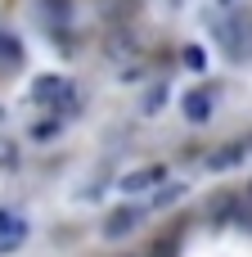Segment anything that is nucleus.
Returning a JSON list of instances; mask_svg holds the SVG:
<instances>
[{"label": "nucleus", "instance_id": "obj_1", "mask_svg": "<svg viewBox=\"0 0 252 257\" xmlns=\"http://www.w3.org/2000/svg\"><path fill=\"white\" fill-rule=\"evenodd\" d=\"M27 239V226H23V217L18 212H9V208H0V253H18V244Z\"/></svg>", "mask_w": 252, "mask_h": 257}, {"label": "nucleus", "instance_id": "obj_2", "mask_svg": "<svg viewBox=\"0 0 252 257\" xmlns=\"http://www.w3.org/2000/svg\"><path fill=\"white\" fill-rule=\"evenodd\" d=\"M212 99H216L212 86L189 90V95H185V117H189V122H207V117H212Z\"/></svg>", "mask_w": 252, "mask_h": 257}, {"label": "nucleus", "instance_id": "obj_3", "mask_svg": "<svg viewBox=\"0 0 252 257\" xmlns=\"http://www.w3.org/2000/svg\"><path fill=\"white\" fill-rule=\"evenodd\" d=\"M59 95H72V86H68L63 77H36V81H32V99H41V104H54Z\"/></svg>", "mask_w": 252, "mask_h": 257}, {"label": "nucleus", "instance_id": "obj_4", "mask_svg": "<svg viewBox=\"0 0 252 257\" xmlns=\"http://www.w3.org/2000/svg\"><path fill=\"white\" fill-rule=\"evenodd\" d=\"M140 217H144V208H122V212H113V217L104 221V235H126Z\"/></svg>", "mask_w": 252, "mask_h": 257}, {"label": "nucleus", "instance_id": "obj_5", "mask_svg": "<svg viewBox=\"0 0 252 257\" xmlns=\"http://www.w3.org/2000/svg\"><path fill=\"white\" fill-rule=\"evenodd\" d=\"M162 176H167L162 167H144L140 176H126V181H122V190H131V194H135V190H149V185H158Z\"/></svg>", "mask_w": 252, "mask_h": 257}, {"label": "nucleus", "instance_id": "obj_6", "mask_svg": "<svg viewBox=\"0 0 252 257\" xmlns=\"http://www.w3.org/2000/svg\"><path fill=\"white\" fill-rule=\"evenodd\" d=\"M18 167V145L9 136H0V172H14Z\"/></svg>", "mask_w": 252, "mask_h": 257}, {"label": "nucleus", "instance_id": "obj_7", "mask_svg": "<svg viewBox=\"0 0 252 257\" xmlns=\"http://www.w3.org/2000/svg\"><path fill=\"white\" fill-rule=\"evenodd\" d=\"M185 68H194V72H198V68H207V63H203V50H198V45H189V50H185Z\"/></svg>", "mask_w": 252, "mask_h": 257}, {"label": "nucleus", "instance_id": "obj_8", "mask_svg": "<svg viewBox=\"0 0 252 257\" xmlns=\"http://www.w3.org/2000/svg\"><path fill=\"white\" fill-rule=\"evenodd\" d=\"M54 131H59V122H41V126H32L36 140H54Z\"/></svg>", "mask_w": 252, "mask_h": 257}]
</instances>
